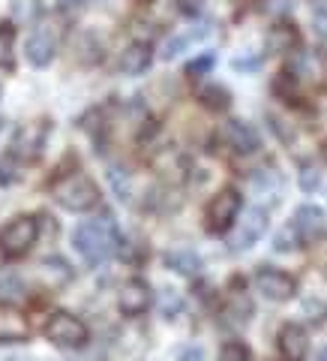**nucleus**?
I'll return each instance as SVG.
<instances>
[{
	"label": "nucleus",
	"instance_id": "f257e3e1",
	"mask_svg": "<svg viewBox=\"0 0 327 361\" xmlns=\"http://www.w3.org/2000/svg\"><path fill=\"white\" fill-rule=\"evenodd\" d=\"M72 244H75V250L82 253V259L87 265H103L111 259V253L117 250V244H120V235H117V226L115 220L108 217H96V220H87L82 223L75 229L72 235Z\"/></svg>",
	"mask_w": 327,
	"mask_h": 361
},
{
	"label": "nucleus",
	"instance_id": "f03ea898",
	"mask_svg": "<svg viewBox=\"0 0 327 361\" xmlns=\"http://www.w3.org/2000/svg\"><path fill=\"white\" fill-rule=\"evenodd\" d=\"M51 196L66 211H90L99 202V187L90 175L75 169V172H66L51 180Z\"/></svg>",
	"mask_w": 327,
	"mask_h": 361
},
{
	"label": "nucleus",
	"instance_id": "7ed1b4c3",
	"mask_svg": "<svg viewBox=\"0 0 327 361\" xmlns=\"http://www.w3.org/2000/svg\"><path fill=\"white\" fill-rule=\"evenodd\" d=\"M37 235H39V220L37 217H15L13 223L0 232V253L6 259H18L25 256L33 244H37Z\"/></svg>",
	"mask_w": 327,
	"mask_h": 361
},
{
	"label": "nucleus",
	"instance_id": "20e7f679",
	"mask_svg": "<svg viewBox=\"0 0 327 361\" xmlns=\"http://www.w3.org/2000/svg\"><path fill=\"white\" fill-rule=\"evenodd\" d=\"M51 133V123L49 121H30V123H21L15 130L13 142H9V154L18 157V160L25 163H33L39 160V154L45 148V139H49Z\"/></svg>",
	"mask_w": 327,
	"mask_h": 361
},
{
	"label": "nucleus",
	"instance_id": "39448f33",
	"mask_svg": "<svg viewBox=\"0 0 327 361\" xmlns=\"http://www.w3.org/2000/svg\"><path fill=\"white\" fill-rule=\"evenodd\" d=\"M45 337L58 346H84L87 343V325L72 313H51L45 322Z\"/></svg>",
	"mask_w": 327,
	"mask_h": 361
},
{
	"label": "nucleus",
	"instance_id": "423d86ee",
	"mask_svg": "<svg viewBox=\"0 0 327 361\" xmlns=\"http://www.w3.org/2000/svg\"><path fill=\"white\" fill-rule=\"evenodd\" d=\"M238 211H241V193L238 190H231V187L219 190V193L210 199L207 211H205L207 229L210 232H225L234 220H238Z\"/></svg>",
	"mask_w": 327,
	"mask_h": 361
},
{
	"label": "nucleus",
	"instance_id": "0eeeda50",
	"mask_svg": "<svg viewBox=\"0 0 327 361\" xmlns=\"http://www.w3.org/2000/svg\"><path fill=\"white\" fill-rule=\"evenodd\" d=\"M255 289L270 301H288L297 292V283H295V277L291 274H286V271L262 265L255 271Z\"/></svg>",
	"mask_w": 327,
	"mask_h": 361
},
{
	"label": "nucleus",
	"instance_id": "6e6552de",
	"mask_svg": "<svg viewBox=\"0 0 327 361\" xmlns=\"http://www.w3.org/2000/svg\"><path fill=\"white\" fill-rule=\"evenodd\" d=\"M288 73L297 85L319 87L327 78V63H324V58L319 51H297L295 61H291V66H288Z\"/></svg>",
	"mask_w": 327,
	"mask_h": 361
},
{
	"label": "nucleus",
	"instance_id": "1a4fd4ad",
	"mask_svg": "<svg viewBox=\"0 0 327 361\" xmlns=\"http://www.w3.org/2000/svg\"><path fill=\"white\" fill-rule=\"evenodd\" d=\"M267 232V211L264 208H250L241 220V229L231 235V250L241 253V250H250V247L262 238Z\"/></svg>",
	"mask_w": 327,
	"mask_h": 361
},
{
	"label": "nucleus",
	"instance_id": "9d476101",
	"mask_svg": "<svg viewBox=\"0 0 327 361\" xmlns=\"http://www.w3.org/2000/svg\"><path fill=\"white\" fill-rule=\"evenodd\" d=\"M27 61L33 66H49L54 61V54H58V33H54L51 27H37L30 33V39H27Z\"/></svg>",
	"mask_w": 327,
	"mask_h": 361
},
{
	"label": "nucleus",
	"instance_id": "9b49d317",
	"mask_svg": "<svg viewBox=\"0 0 327 361\" xmlns=\"http://www.w3.org/2000/svg\"><path fill=\"white\" fill-rule=\"evenodd\" d=\"M117 307L123 316H141L150 307V286L144 283V280H127V283L120 286Z\"/></svg>",
	"mask_w": 327,
	"mask_h": 361
},
{
	"label": "nucleus",
	"instance_id": "f8f14e48",
	"mask_svg": "<svg viewBox=\"0 0 327 361\" xmlns=\"http://www.w3.org/2000/svg\"><path fill=\"white\" fill-rule=\"evenodd\" d=\"M30 337V325L25 313L13 304H0V343H21Z\"/></svg>",
	"mask_w": 327,
	"mask_h": 361
},
{
	"label": "nucleus",
	"instance_id": "ddd939ff",
	"mask_svg": "<svg viewBox=\"0 0 327 361\" xmlns=\"http://www.w3.org/2000/svg\"><path fill=\"white\" fill-rule=\"evenodd\" d=\"M225 142H229L238 154H252V151H258V145H262L258 130L246 121H229L225 123Z\"/></svg>",
	"mask_w": 327,
	"mask_h": 361
},
{
	"label": "nucleus",
	"instance_id": "4468645a",
	"mask_svg": "<svg viewBox=\"0 0 327 361\" xmlns=\"http://www.w3.org/2000/svg\"><path fill=\"white\" fill-rule=\"evenodd\" d=\"M279 353H283L286 361H303L309 353V337L307 331L300 329V325H286L283 331H279Z\"/></svg>",
	"mask_w": 327,
	"mask_h": 361
},
{
	"label": "nucleus",
	"instance_id": "2eb2a0df",
	"mask_svg": "<svg viewBox=\"0 0 327 361\" xmlns=\"http://www.w3.org/2000/svg\"><path fill=\"white\" fill-rule=\"evenodd\" d=\"M153 61V49L148 42H132L127 45V51L120 54V73L123 75H141Z\"/></svg>",
	"mask_w": 327,
	"mask_h": 361
},
{
	"label": "nucleus",
	"instance_id": "dca6fc26",
	"mask_svg": "<svg viewBox=\"0 0 327 361\" xmlns=\"http://www.w3.org/2000/svg\"><path fill=\"white\" fill-rule=\"evenodd\" d=\"M39 274L45 280V286L60 289V286H66L72 280V268H70V262H66L63 256H45L39 262Z\"/></svg>",
	"mask_w": 327,
	"mask_h": 361
},
{
	"label": "nucleus",
	"instance_id": "f3484780",
	"mask_svg": "<svg viewBox=\"0 0 327 361\" xmlns=\"http://www.w3.org/2000/svg\"><path fill=\"white\" fill-rule=\"evenodd\" d=\"M295 229L300 232V238H315L324 229V211L315 205H300L295 211Z\"/></svg>",
	"mask_w": 327,
	"mask_h": 361
},
{
	"label": "nucleus",
	"instance_id": "a211bd4d",
	"mask_svg": "<svg viewBox=\"0 0 327 361\" xmlns=\"http://www.w3.org/2000/svg\"><path fill=\"white\" fill-rule=\"evenodd\" d=\"M207 33H210V25H198V27L186 30V33H174V37H172V39H165V45H162V58H165V61L177 58V54H184V51H186L193 42L205 39Z\"/></svg>",
	"mask_w": 327,
	"mask_h": 361
},
{
	"label": "nucleus",
	"instance_id": "6ab92c4d",
	"mask_svg": "<svg viewBox=\"0 0 327 361\" xmlns=\"http://www.w3.org/2000/svg\"><path fill=\"white\" fill-rule=\"evenodd\" d=\"M165 265L172 271H177V274H184V277H195L201 271V259L193 250H168L165 253Z\"/></svg>",
	"mask_w": 327,
	"mask_h": 361
},
{
	"label": "nucleus",
	"instance_id": "aec40b11",
	"mask_svg": "<svg viewBox=\"0 0 327 361\" xmlns=\"http://www.w3.org/2000/svg\"><path fill=\"white\" fill-rule=\"evenodd\" d=\"M297 42H300V37H297V30L295 27H288V25H276L274 30L267 33V49L270 51H291V49H297Z\"/></svg>",
	"mask_w": 327,
	"mask_h": 361
},
{
	"label": "nucleus",
	"instance_id": "412c9836",
	"mask_svg": "<svg viewBox=\"0 0 327 361\" xmlns=\"http://www.w3.org/2000/svg\"><path fill=\"white\" fill-rule=\"evenodd\" d=\"M252 190L258 196H276L283 190V175L276 169H258L252 172Z\"/></svg>",
	"mask_w": 327,
	"mask_h": 361
},
{
	"label": "nucleus",
	"instance_id": "4be33fe9",
	"mask_svg": "<svg viewBox=\"0 0 327 361\" xmlns=\"http://www.w3.org/2000/svg\"><path fill=\"white\" fill-rule=\"evenodd\" d=\"M201 103L207 109H229L231 94L222 85H207V87H201Z\"/></svg>",
	"mask_w": 327,
	"mask_h": 361
},
{
	"label": "nucleus",
	"instance_id": "5701e85b",
	"mask_svg": "<svg viewBox=\"0 0 327 361\" xmlns=\"http://www.w3.org/2000/svg\"><path fill=\"white\" fill-rule=\"evenodd\" d=\"M108 180H111L115 193H117L123 202H129V199H132V180H129V172H127V169L111 166V169H108Z\"/></svg>",
	"mask_w": 327,
	"mask_h": 361
},
{
	"label": "nucleus",
	"instance_id": "b1692460",
	"mask_svg": "<svg viewBox=\"0 0 327 361\" xmlns=\"http://www.w3.org/2000/svg\"><path fill=\"white\" fill-rule=\"evenodd\" d=\"M13 49H15V27L0 25V66H13Z\"/></svg>",
	"mask_w": 327,
	"mask_h": 361
},
{
	"label": "nucleus",
	"instance_id": "393cba45",
	"mask_svg": "<svg viewBox=\"0 0 327 361\" xmlns=\"http://www.w3.org/2000/svg\"><path fill=\"white\" fill-rule=\"evenodd\" d=\"M156 307H160V313L165 316V319H174V316L180 313V307H184V301H180V295L174 289H162L160 298H156Z\"/></svg>",
	"mask_w": 327,
	"mask_h": 361
},
{
	"label": "nucleus",
	"instance_id": "a878e982",
	"mask_svg": "<svg viewBox=\"0 0 327 361\" xmlns=\"http://www.w3.org/2000/svg\"><path fill=\"white\" fill-rule=\"evenodd\" d=\"M297 244H300V232L295 229V223H291V226H286V229H279V232H276L274 250H276V253H288V250H295Z\"/></svg>",
	"mask_w": 327,
	"mask_h": 361
},
{
	"label": "nucleus",
	"instance_id": "bb28decb",
	"mask_svg": "<svg viewBox=\"0 0 327 361\" xmlns=\"http://www.w3.org/2000/svg\"><path fill=\"white\" fill-rule=\"evenodd\" d=\"M25 295V283H21V277L15 274H6V277H0V301H15Z\"/></svg>",
	"mask_w": 327,
	"mask_h": 361
},
{
	"label": "nucleus",
	"instance_id": "cd10ccee",
	"mask_svg": "<svg viewBox=\"0 0 327 361\" xmlns=\"http://www.w3.org/2000/svg\"><path fill=\"white\" fill-rule=\"evenodd\" d=\"M225 313L231 316V322H246L252 316V304H250V298H243V295H231V301H229V307H225Z\"/></svg>",
	"mask_w": 327,
	"mask_h": 361
},
{
	"label": "nucleus",
	"instance_id": "c85d7f7f",
	"mask_svg": "<svg viewBox=\"0 0 327 361\" xmlns=\"http://www.w3.org/2000/svg\"><path fill=\"white\" fill-rule=\"evenodd\" d=\"M297 178H300V187L307 190V193H315V190H319V184H321V172H319V169H315L312 163H303Z\"/></svg>",
	"mask_w": 327,
	"mask_h": 361
},
{
	"label": "nucleus",
	"instance_id": "c756f323",
	"mask_svg": "<svg viewBox=\"0 0 327 361\" xmlns=\"http://www.w3.org/2000/svg\"><path fill=\"white\" fill-rule=\"evenodd\" d=\"M217 361H250V349H246L243 343H238V341H231V343L222 346Z\"/></svg>",
	"mask_w": 327,
	"mask_h": 361
},
{
	"label": "nucleus",
	"instance_id": "7c9ffc66",
	"mask_svg": "<svg viewBox=\"0 0 327 361\" xmlns=\"http://www.w3.org/2000/svg\"><path fill=\"white\" fill-rule=\"evenodd\" d=\"M210 66H213V54H201V58H195L193 63L186 66V75H193V78H201V75H207L210 73Z\"/></svg>",
	"mask_w": 327,
	"mask_h": 361
},
{
	"label": "nucleus",
	"instance_id": "2f4dec72",
	"mask_svg": "<svg viewBox=\"0 0 327 361\" xmlns=\"http://www.w3.org/2000/svg\"><path fill=\"white\" fill-rule=\"evenodd\" d=\"M312 27L321 39H327V4H315L312 6Z\"/></svg>",
	"mask_w": 327,
	"mask_h": 361
},
{
	"label": "nucleus",
	"instance_id": "473e14b6",
	"mask_svg": "<svg viewBox=\"0 0 327 361\" xmlns=\"http://www.w3.org/2000/svg\"><path fill=\"white\" fill-rule=\"evenodd\" d=\"M231 66L238 73H255L258 66H262V58H258V54H241V58L231 61Z\"/></svg>",
	"mask_w": 327,
	"mask_h": 361
},
{
	"label": "nucleus",
	"instance_id": "72a5a7b5",
	"mask_svg": "<svg viewBox=\"0 0 327 361\" xmlns=\"http://www.w3.org/2000/svg\"><path fill=\"white\" fill-rule=\"evenodd\" d=\"M201 358H205V349L201 346H189L180 353V361H201Z\"/></svg>",
	"mask_w": 327,
	"mask_h": 361
},
{
	"label": "nucleus",
	"instance_id": "f704fd0d",
	"mask_svg": "<svg viewBox=\"0 0 327 361\" xmlns=\"http://www.w3.org/2000/svg\"><path fill=\"white\" fill-rule=\"evenodd\" d=\"M60 4H63V9H72V6H82L84 0H60Z\"/></svg>",
	"mask_w": 327,
	"mask_h": 361
},
{
	"label": "nucleus",
	"instance_id": "c9c22d12",
	"mask_svg": "<svg viewBox=\"0 0 327 361\" xmlns=\"http://www.w3.org/2000/svg\"><path fill=\"white\" fill-rule=\"evenodd\" d=\"M324 160H327V142H324Z\"/></svg>",
	"mask_w": 327,
	"mask_h": 361
},
{
	"label": "nucleus",
	"instance_id": "e433bc0d",
	"mask_svg": "<svg viewBox=\"0 0 327 361\" xmlns=\"http://www.w3.org/2000/svg\"><path fill=\"white\" fill-rule=\"evenodd\" d=\"M0 127H4V118H0Z\"/></svg>",
	"mask_w": 327,
	"mask_h": 361
},
{
	"label": "nucleus",
	"instance_id": "4c0bfd02",
	"mask_svg": "<svg viewBox=\"0 0 327 361\" xmlns=\"http://www.w3.org/2000/svg\"><path fill=\"white\" fill-rule=\"evenodd\" d=\"M0 97H4V90H0Z\"/></svg>",
	"mask_w": 327,
	"mask_h": 361
}]
</instances>
